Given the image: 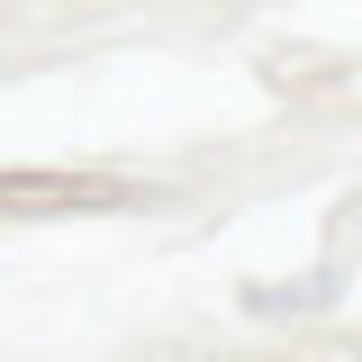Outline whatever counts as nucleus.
<instances>
[{
  "mask_svg": "<svg viewBox=\"0 0 362 362\" xmlns=\"http://www.w3.org/2000/svg\"><path fill=\"white\" fill-rule=\"evenodd\" d=\"M136 199L118 173H0V218H82Z\"/></svg>",
  "mask_w": 362,
  "mask_h": 362,
  "instance_id": "f257e3e1",
  "label": "nucleus"
}]
</instances>
